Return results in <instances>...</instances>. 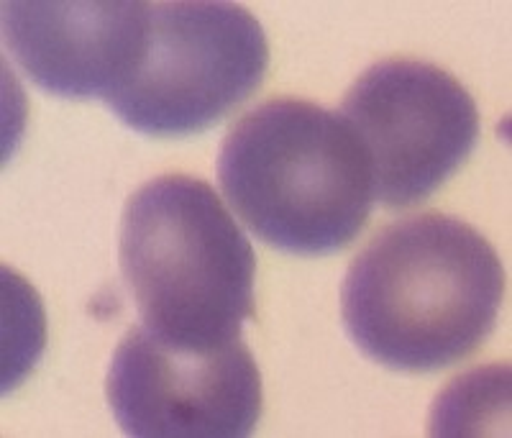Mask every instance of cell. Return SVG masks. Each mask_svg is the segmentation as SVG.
<instances>
[{
  "mask_svg": "<svg viewBox=\"0 0 512 438\" xmlns=\"http://www.w3.org/2000/svg\"><path fill=\"white\" fill-rule=\"evenodd\" d=\"M267 67V36L244 6L223 0L149 3L144 57L105 106L146 136H192L251 98Z\"/></svg>",
  "mask_w": 512,
  "mask_h": 438,
  "instance_id": "277c9868",
  "label": "cell"
},
{
  "mask_svg": "<svg viewBox=\"0 0 512 438\" xmlns=\"http://www.w3.org/2000/svg\"><path fill=\"white\" fill-rule=\"evenodd\" d=\"M118 259L141 321L162 339L228 344L254 318L251 241L198 177H157L128 198Z\"/></svg>",
  "mask_w": 512,
  "mask_h": 438,
  "instance_id": "3957f363",
  "label": "cell"
},
{
  "mask_svg": "<svg viewBox=\"0 0 512 438\" xmlns=\"http://www.w3.org/2000/svg\"><path fill=\"white\" fill-rule=\"evenodd\" d=\"M505 298V269L477 228L420 213L382 228L341 285L349 339L397 372H436L479 349Z\"/></svg>",
  "mask_w": 512,
  "mask_h": 438,
  "instance_id": "6da1fadb",
  "label": "cell"
},
{
  "mask_svg": "<svg viewBox=\"0 0 512 438\" xmlns=\"http://www.w3.org/2000/svg\"><path fill=\"white\" fill-rule=\"evenodd\" d=\"M105 390L136 438H244L262 418V374L241 339L177 344L141 323L118 344Z\"/></svg>",
  "mask_w": 512,
  "mask_h": 438,
  "instance_id": "8992f818",
  "label": "cell"
},
{
  "mask_svg": "<svg viewBox=\"0 0 512 438\" xmlns=\"http://www.w3.org/2000/svg\"><path fill=\"white\" fill-rule=\"evenodd\" d=\"M369 157L374 198L410 208L431 198L469 159L479 111L451 72L418 59H384L361 72L341 103Z\"/></svg>",
  "mask_w": 512,
  "mask_h": 438,
  "instance_id": "5b68a950",
  "label": "cell"
},
{
  "mask_svg": "<svg viewBox=\"0 0 512 438\" xmlns=\"http://www.w3.org/2000/svg\"><path fill=\"white\" fill-rule=\"evenodd\" d=\"M218 182L251 234L300 257L349 246L377 200L349 123L300 98L267 100L228 131Z\"/></svg>",
  "mask_w": 512,
  "mask_h": 438,
  "instance_id": "7a4b0ae2",
  "label": "cell"
},
{
  "mask_svg": "<svg viewBox=\"0 0 512 438\" xmlns=\"http://www.w3.org/2000/svg\"><path fill=\"white\" fill-rule=\"evenodd\" d=\"M149 3L95 0L3 3V36L18 67L44 93L103 98L134 77L146 49Z\"/></svg>",
  "mask_w": 512,
  "mask_h": 438,
  "instance_id": "52a82bcc",
  "label": "cell"
}]
</instances>
